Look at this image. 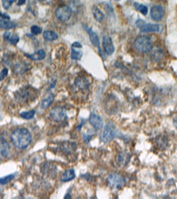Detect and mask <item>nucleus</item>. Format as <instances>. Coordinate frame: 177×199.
<instances>
[{"label": "nucleus", "mask_w": 177, "mask_h": 199, "mask_svg": "<svg viewBox=\"0 0 177 199\" xmlns=\"http://www.w3.org/2000/svg\"><path fill=\"white\" fill-rule=\"evenodd\" d=\"M11 138L16 147L24 149L28 147L32 141V135L26 128H18L12 133Z\"/></svg>", "instance_id": "nucleus-1"}, {"label": "nucleus", "mask_w": 177, "mask_h": 199, "mask_svg": "<svg viewBox=\"0 0 177 199\" xmlns=\"http://www.w3.org/2000/svg\"><path fill=\"white\" fill-rule=\"evenodd\" d=\"M134 47L137 52L141 53H147L153 48L151 38L147 36H141L136 38L134 43Z\"/></svg>", "instance_id": "nucleus-2"}, {"label": "nucleus", "mask_w": 177, "mask_h": 199, "mask_svg": "<svg viewBox=\"0 0 177 199\" xmlns=\"http://www.w3.org/2000/svg\"><path fill=\"white\" fill-rule=\"evenodd\" d=\"M109 187L115 190L122 188L125 184V180L122 175L118 173L111 174L107 178Z\"/></svg>", "instance_id": "nucleus-3"}, {"label": "nucleus", "mask_w": 177, "mask_h": 199, "mask_svg": "<svg viewBox=\"0 0 177 199\" xmlns=\"http://www.w3.org/2000/svg\"><path fill=\"white\" fill-rule=\"evenodd\" d=\"M72 14L71 9L67 5H61L57 8L55 10V16L59 20L66 22L70 18Z\"/></svg>", "instance_id": "nucleus-4"}, {"label": "nucleus", "mask_w": 177, "mask_h": 199, "mask_svg": "<svg viewBox=\"0 0 177 199\" xmlns=\"http://www.w3.org/2000/svg\"><path fill=\"white\" fill-rule=\"evenodd\" d=\"M116 134V129L113 125L108 124L106 125L101 136V140L104 143H107L112 140Z\"/></svg>", "instance_id": "nucleus-5"}, {"label": "nucleus", "mask_w": 177, "mask_h": 199, "mask_svg": "<svg viewBox=\"0 0 177 199\" xmlns=\"http://www.w3.org/2000/svg\"><path fill=\"white\" fill-rule=\"evenodd\" d=\"M50 115L52 120L57 122L64 121L67 115L64 109L61 107H55L51 111Z\"/></svg>", "instance_id": "nucleus-6"}, {"label": "nucleus", "mask_w": 177, "mask_h": 199, "mask_svg": "<svg viewBox=\"0 0 177 199\" xmlns=\"http://www.w3.org/2000/svg\"><path fill=\"white\" fill-rule=\"evenodd\" d=\"M151 18L155 21L162 20L164 16V10L160 5H155L152 7L150 11Z\"/></svg>", "instance_id": "nucleus-7"}, {"label": "nucleus", "mask_w": 177, "mask_h": 199, "mask_svg": "<svg viewBox=\"0 0 177 199\" xmlns=\"http://www.w3.org/2000/svg\"><path fill=\"white\" fill-rule=\"evenodd\" d=\"M103 46L107 55H112L114 52L115 48L112 38L108 35H104L103 37Z\"/></svg>", "instance_id": "nucleus-8"}, {"label": "nucleus", "mask_w": 177, "mask_h": 199, "mask_svg": "<svg viewBox=\"0 0 177 199\" xmlns=\"http://www.w3.org/2000/svg\"><path fill=\"white\" fill-rule=\"evenodd\" d=\"M10 146L4 138L0 137V159L6 158L9 154Z\"/></svg>", "instance_id": "nucleus-9"}, {"label": "nucleus", "mask_w": 177, "mask_h": 199, "mask_svg": "<svg viewBox=\"0 0 177 199\" xmlns=\"http://www.w3.org/2000/svg\"><path fill=\"white\" fill-rule=\"evenodd\" d=\"M88 120L90 124L96 130L101 129L103 127L104 123L103 122L102 119L96 114H91Z\"/></svg>", "instance_id": "nucleus-10"}, {"label": "nucleus", "mask_w": 177, "mask_h": 199, "mask_svg": "<svg viewBox=\"0 0 177 199\" xmlns=\"http://www.w3.org/2000/svg\"><path fill=\"white\" fill-rule=\"evenodd\" d=\"M140 30L143 33L158 32L160 30V26L157 24L144 23L142 26H141Z\"/></svg>", "instance_id": "nucleus-11"}, {"label": "nucleus", "mask_w": 177, "mask_h": 199, "mask_svg": "<svg viewBox=\"0 0 177 199\" xmlns=\"http://www.w3.org/2000/svg\"><path fill=\"white\" fill-rule=\"evenodd\" d=\"M84 29L87 31L88 33L89 34L90 40L92 44L95 47H98L99 50H101L99 48V40L98 35L94 31L92 30L91 29L86 27Z\"/></svg>", "instance_id": "nucleus-12"}, {"label": "nucleus", "mask_w": 177, "mask_h": 199, "mask_svg": "<svg viewBox=\"0 0 177 199\" xmlns=\"http://www.w3.org/2000/svg\"><path fill=\"white\" fill-rule=\"evenodd\" d=\"M76 177L75 171L74 169H69L66 170L61 176V180L63 182H67L72 181Z\"/></svg>", "instance_id": "nucleus-13"}, {"label": "nucleus", "mask_w": 177, "mask_h": 199, "mask_svg": "<svg viewBox=\"0 0 177 199\" xmlns=\"http://www.w3.org/2000/svg\"><path fill=\"white\" fill-rule=\"evenodd\" d=\"M26 56L28 58L33 60H41L45 58L46 52L43 49H40L35 53L31 55H26Z\"/></svg>", "instance_id": "nucleus-14"}, {"label": "nucleus", "mask_w": 177, "mask_h": 199, "mask_svg": "<svg viewBox=\"0 0 177 199\" xmlns=\"http://www.w3.org/2000/svg\"><path fill=\"white\" fill-rule=\"evenodd\" d=\"M92 13L94 18L98 22H102L104 19V14L103 12L96 6H94L92 8Z\"/></svg>", "instance_id": "nucleus-15"}, {"label": "nucleus", "mask_w": 177, "mask_h": 199, "mask_svg": "<svg viewBox=\"0 0 177 199\" xmlns=\"http://www.w3.org/2000/svg\"><path fill=\"white\" fill-rule=\"evenodd\" d=\"M43 37L45 40L53 41L58 38V35L53 31H45L43 33Z\"/></svg>", "instance_id": "nucleus-16"}, {"label": "nucleus", "mask_w": 177, "mask_h": 199, "mask_svg": "<svg viewBox=\"0 0 177 199\" xmlns=\"http://www.w3.org/2000/svg\"><path fill=\"white\" fill-rule=\"evenodd\" d=\"M17 24L14 22L6 21L4 19H0V29H10L14 28Z\"/></svg>", "instance_id": "nucleus-17"}, {"label": "nucleus", "mask_w": 177, "mask_h": 199, "mask_svg": "<svg viewBox=\"0 0 177 199\" xmlns=\"http://www.w3.org/2000/svg\"><path fill=\"white\" fill-rule=\"evenodd\" d=\"M80 48L78 47H74L72 46V52H71V58L72 59L78 60L81 59L83 56V52L81 50H77Z\"/></svg>", "instance_id": "nucleus-18"}, {"label": "nucleus", "mask_w": 177, "mask_h": 199, "mask_svg": "<svg viewBox=\"0 0 177 199\" xmlns=\"http://www.w3.org/2000/svg\"><path fill=\"white\" fill-rule=\"evenodd\" d=\"M54 98H55V96L54 94L52 93L50 94L47 98L43 100L41 103V107L44 109L48 108L54 101Z\"/></svg>", "instance_id": "nucleus-19"}, {"label": "nucleus", "mask_w": 177, "mask_h": 199, "mask_svg": "<svg viewBox=\"0 0 177 199\" xmlns=\"http://www.w3.org/2000/svg\"><path fill=\"white\" fill-rule=\"evenodd\" d=\"M134 6L138 11H139L144 15H146L148 14V9L147 6L143 4H140L137 3H135Z\"/></svg>", "instance_id": "nucleus-20"}, {"label": "nucleus", "mask_w": 177, "mask_h": 199, "mask_svg": "<svg viewBox=\"0 0 177 199\" xmlns=\"http://www.w3.org/2000/svg\"><path fill=\"white\" fill-rule=\"evenodd\" d=\"M35 114V111L32 110V111H27V112H23L20 114V116L22 118L29 120V119L33 118Z\"/></svg>", "instance_id": "nucleus-21"}, {"label": "nucleus", "mask_w": 177, "mask_h": 199, "mask_svg": "<svg viewBox=\"0 0 177 199\" xmlns=\"http://www.w3.org/2000/svg\"><path fill=\"white\" fill-rule=\"evenodd\" d=\"M15 175L14 174H10L4 177L0 178V184L1 185H6L8 182H10L12 180L14 179Z\"/></svg>", "instance_id": "nucleus-22"}, {"label": "nucleus", "mask_w": 177, "mask_h": 199, "mask_svg": "<svg viewBox=\"0 0 177 199\" xmlns=\"http://www.w3.org/2000/svg\"><path fill=\"white\" fill-rule=\"evenodd\" d=\"M31 30L32 33L34 35H38L40 33H41V32H42L41 28L39 27L38 26H36V25L32 26V27L31 28Z\"/></svg>", "instance_id": "nucleus-23"}, {"label": "nucleus", "mask_w": 177, "mask_h": 199, "mask_svg": "<svg viewBox=\"0 0 177 199\" xmlns=\"http://www.w3.org/2000/svg\"><path fill=\"white\" fill-rule=\"evenodd\" d=\"M16 1V0H2V4L4 8L6 9H7L10 7V6L12 5V3Z\"/></svg>", "instance_id": "nucleus-24"}, {"label": "nucleus", "mask_w": 177, "mask_h": 199, "mask_svg": "<svg viewBox=\"0 0 177 199\" xmlns=\"http://www.w3.org/2000/svg\"><path fill=\"white\" fill-rule=\"evenodd\" d=\"M19 41V37L18 36H17L16 34L12 35L9 40L10 43L13 45H16L17 44V43H18Z\"/></svg>", "instance_id": "nucleus-25"}, {"label": "nucleus", "mask_w": 177, "mask_h": 199, "mask_svg": "<svg viewBox=\"0 0 177 199\" xmlns=\"http://www.w3.org/2000/svg\"><path fill=\"white\" fill-rule=\"evenodd\" d=\"M8 73V70L7 68H4L1 72H0V81H2L4 79L5 77L7 76Z\"/></svg>", "instance_id": "nucleus-26"}, {"label": "nucleus", "mask_w": 177, "mask_h": 199, "mask_svg": "<svg viewBox=\"0 0 177 199\" xmlns=\"http://www.w3.org/2000/svg\"><path fill=\"white\" fill-rule=\"evenodd\" d=\"M27 91H28V90H23V91H22V93L21 97H22V99L23 101L26 100L28 98L29 99L30 98L31 96H30V93L27 92Z\"/></svg>", "instance_id": "nucleus-27"}, {"label": "nucleus", "mask_w": 177, "mask_h": 199, "mask_svg": "<svg viewBox=\"0 0 177 199\" xmlns=\"http://www.w3.org/2000/svg\"><path fill=\"white\" fill-rule=\"evenodd\" d=\"M0 17H2L4 19H9L10 17L9 16L7 15L6 14H3L0 12Z\"/></svg>", "instance_id": "nucleus-28"}, {"label": "nucleus", "mask_w": 177, "mask_h": 199, "mask_svg": "<svg viewBox=\"0 0 177 199\" xmlns=\"http://www.w3.org/2000/svg\"><path fill=\"white\" fill-rule=\"evenodd\" d=\"M10 35H11V33H10V32H6L4 34L3 37H4L5 38H6V39H8L9 37H10Z\"/></svg>", "instance_id": "nucleus-29"}, {"label": "nucleus", "mask_w": 177, "mask_h": 199, "mask_svg": "<svg viewBox=\"0 0 177 199\" xmlns=\"http://www.w3.org/2000/svg\"><path fill=\"white\" fill-rule=\"evenodd\" d=\"M26 3V0H19L18 2V5H23Z\"/></svg>", "instance_id": "nucleus-30"}, {"label": "nucleus", "mask_w": 177, "mask_h": 199, "mask_svg": "<svg viewBox=\"0 0 177 199\" xmlns=\"http://www.w3.org/2000/svg\"><path fill=\"white\" fill-rule=\"evenodd\" d=\"M39 1H44V0H39Z\"/></svg>", "instance_id": "nucleus-31"}, {"label": "nucleus", "mask_w": 177, "mask_h": 199, "mask_svg": "<svg viewBox=\"0 0 177 199\" xmlns=\"http://www.w3.org/2000/svg\"><path fill=\"white\" fill-rule=\"evenodd\" d=\"M117 1H120V0H117Z\"/></svg>", "instance_id": "nucleus-32"}]
</instances>
